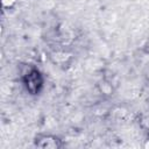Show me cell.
Here are the masks:
<instances>
[{"label": "cell", "mask_w": 149, "mask_h": 149, "mask_svg": "<svg viewBox=\"0 0 149 149\" xmlns=\"http://www.w3.org/2000/svg\"><path fill=\"white\" fill-rule=\"evenodd\" d=\"M41 84H42V79H41V76H40L38 71L34 70V71L29 72V74L26 78V86H27V88L31 93H36L38 91V86H41Z\"/></svg>", "instance_id": "obj_1"}]
</instances>
